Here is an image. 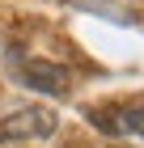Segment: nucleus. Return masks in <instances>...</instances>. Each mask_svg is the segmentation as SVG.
<instances>
[{"instance_id": "nucleus-1", "label": "nucleus", "mask_w": 144, "mask_h": 148, "mask_svg": "<svg viewBox=\"0 0 144 148\" xmlns=\"http://www.w3.org/2000/svg\"><path fill=\"white\" fill-rule=\"evenodd\" d=\"M55 110L51 106H21V110H13L0 119V144H25V140H47L55 136Z\"/></svg>"}, {"instance_id": "nucleus-2", "label": "nucleus", "mask_w": 144, "mask_h": 148, "mask_svg": "<svg viewBox=\"0 0 144 148\" xmlns=\"http://www.w3.org/2000/svg\"><path fill=\"white\" fill-rule=\"evenodd\" d=\"M17 76H21L25 89L47 93V97H64V93L72 89V68H64V64H47V59H25Z\"/></svg>"}, {"instance_id": "nucleus-3", "label": "nucleus", "mask_w": 144, "mask_h": 148, "mask_svg": "<svg viewBox=\"0 0 144 148\" xmlns=\"http://www.w3.org/2000/svg\"><path fill=\"white\" fill-rule=\"evenodd\" d=\"M89 123L106 136H140L144 140V106H110V110H89Z\"/></svg>"}]
</instances>
